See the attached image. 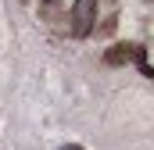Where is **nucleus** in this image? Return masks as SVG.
<instances>
[{"label":"nucleus","mask_w":154,"mask_h":150,"mask_svg":"<svg viewBox=\"0 0 154 150\" xmlns=\"http://www.w3.org/2000/svg\"><path fill=\"white\" fill-rule=\"evenodd\" d=\"M93 7H97V0H79L75 4V36H86V32H90Z\"/></svg>","instance_id":"1"},{"label":"nucleus","mask_w":154,"mask_h":150,"mask_svg":"<svg viewBox=\"0 0 154 150\" xmlns=\"http://www.w3.org/2000/svg\"><path fill=\"white\" fill-rule=\"evenodd\" d=\"M136 54V46H129V43H118L115 50H108V64H122V61H129Z\"/></svg>","instance_id":"2"},{"label":"nucleus","mask_w":154,"mask_h":150,"mask_svg":"<svg viewBox=\"0 0 154 150\" xmlns=\"http://www.w3.org/2000/svg\"><path fill=\"white\" fill-rule=\"evenodd\" d=\"M61 150H82V147H61Z\"/></svg>","instance_id":"3"}]
</instances>
